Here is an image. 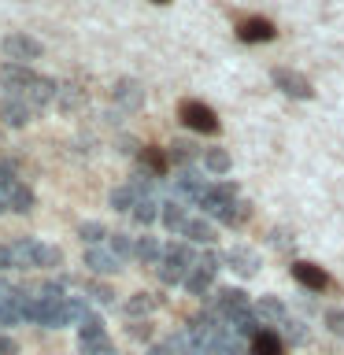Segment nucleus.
Returning a JSON list of instances; mask_svg holds the SVG:
<instances>
[{"label":"nucleus","mask_w":344,"mask_h":355,"mask_svg":"<svg viewBox=\"0 0 344 355\" xmlns=\"http://www.w3.org/2000/svg\"><path fill=\"white\" fill-rule=\"evenodd\" d=\"M200 207H204L211 218L226 222V226H241V222L248 218V204H241V200H237V185H233V182L211 185Z\"/></svg>","instance_id":"obj_1"},{"label":"nucleus","mask_w":344,"mask_h":355,"mask_svg":"<svg viewBox=\"0 0 344 355\" xmlns=\"http://www.w3.org/2000/svg\"><path fill=\"white\" fill-rule=\"evenodd\" d=\"M63 288L60 285H41L37 293L30 300V322H37V326H67V296H60Z\"/></svg>","instance_id":"obj_2"},{"label":"nucleus","mask_w":344,"mask_h":355,"mask_svg":"<svg viewBox=\"0 0 344 355\" xmlns=\"http://www.w3.org/2000/svg\"><path fill=\"white\" fill-rule=\"evenodd\" d=\"M196 259L200 255L189 248V241H174V244H166V255L155 266V274H160L163 285H185V277L193 274Z\"/></svg>","instance_id":"obj_3"},{"label":"nucleus","mask_w":344,"mask_h":355,"mask_svg":"<svg viewBox=\"0 0 344 355\" xmlns=\"http://www.w3.org/2000/svg\"><path fill=\"white\" fill-rule=\"evenodd\" d=\"M11 248H15L19 266H60V263H63L60 248H52V244H41V241H33V237H22V241L11 244Z\"/></svg>","instance_id":"obj_4"},{"label":"nucleus","mask_w":344,"mask_h":355,"mask_svg":"<svg viewBox=\"0 0 344 355\" xmlns=\"http://www.w3.org/2000/svg\"><path fill=\"white\" fill-rule=\"evenodd\" d=\"M78 348H82V355H115V344H111L104 322L96 315L78 326Z\"/></svg>","instance_id":"obj_5"},{"label":"nucleus","mask_w":344,"mask_h":355,"mask_svg":"<svg viewBox=\"0 0 344 355\" xmlns=\"http://www.w3.org/2000/svg\"><path fill=\"white\" fill-rule=\"evenodd\" d=\"M211 311H215V315L226 322V326H233V322L244 318L252 307H248V296H244L241 288H218L215 300H211Z\"/></svg>","instance_id":"obj_6"},{"label":"nucleus","mask_w":344,"mask_h":355,"mask_svg":"<svg viewBox=\"0 0 344 355\" xmlns=\"http://www.w3.org/2000/svg\"><path fill=\"white\" fill-rule=\"evenodd\" d=\"M30 300L22 288H0V326H19L30 318Z\"/></svg>","instance_id":"obj_7"},{"label":"nucleus","mask_w":344,"mask_h":355,"mask_svg":"<svg viewBox=\"0 0 344 355\" xmlns=\"http://www.w3.org/2000/svg\"><path fill=\"white\" fill-rule=\"evenodd\" d=\"M0 85H4L8 100H22V104H26L30 89L37 85V74H30L26 67H19V63H8L4 71H0Z\"/></svg>","instance_id":"obj_8"},{"label":"nucleus","mask_w":344,"mask_h":355,"mask_svg":"<svg viewBox=\"0 0 344 355\" xmlns=\"http://www.w3.org/2000/svg\"><path fill=\"white\" fill-rule=\"evenodd\" d=\"M178 115H182V122L196 133H218V115L207 104H200V100H185V104L178 107Z\"/></svg>","instance_id":"obj_9"},{"label":"nucleus","mask_w":344,"mask_h":355,"mask_svg":"<svg viewBox=\"0 0 344 355\" xmlns=\"http://www.w3.org/2000/svg\"><path fill=\"white\" fill-rule=\"evenodd\" d=\"M215 274H218V255H215V252H204V255L196 259L193 274L185 277L189 296H204L207 288H211V282H215Z\"/></svg>","instance_id":"obj_10"},{"label":"nucleus","mask_w":344,"mask_h":355,"mask_svg":"<svg viewBox=\"0 0 344 355\" xmlns=\"http://www.w3.org/2000/svg\"><path fill=\"white\" fill-rule=\"evenodd\" d=\"M270 82L282 89L285 96H293V100H311V96H315V89H311L307 78L296 74V71H289V67H274V71H270Z\"/></svg>","instance_id":"obj_11"},{"label":"nucleus","mask_w":344,"mask_h":355,"mask_svg":"<svg viewBox=\"0 0 344 355\" xmlns=\"http://www.w3.org/2000/svg\"><path fill=\"white\" fill-rule=\"evenodd\" d=\"M0 49H4V55H8L11 63L26 67L30 60H37V55H41V41H33L30 33H8Z\"/></svg>","instance_id":"obj_12"},{"label":"nucleus","mask_w":344,"mask_h":355,"mask_svg":"<svg viewBox=\"0 0 344 355\" xmlns=\"http://www.w3.org/2000/svg\"><path fill=\"white\" fill-rule=\"evenodd\" d=\"M207 189H211V185L193 171V166H182V174H178V182H174V193L182 196V200H189V204H196V207L204 204Z\"/></svg>","instance_id":"obj_13"},{"label":"nucleus","mask_w":344,"mask_h":355,"mask_svg":"<svg viewBox=\"0 0 344 355\" xmlns=\"http://www.w3.org/2000/svg\"><path fill=\"white\" fill-rule=\"evenodd\" d=\"M293 277H296L304 288H311V293L329 288V274L322 270V266H315V263H296V266H293Z\"/></svg>","instance_id":"obj_14"},{"label":"nucleus","mask_w":344,"mask_h":355,"mask_svg":"<svg viewBox=\"0 0 344 355\" xmlns=\"http://www.w3.org/2000/svg\"><path fill=\"white\" fill-rule=\"evenodd\" d=\"M0 200H4V207L19 211V215L33 211V193H30V185H22V182H11L8 189H0Z\"/></svg>","instance_id":"obj_15"},{"label":"nucleus","mask_w":344,"mask_h":355,"mask_svg":"<svg viewBox=\"0 0 344 355\" xmlns=\"http://www.w3.org/2000/svg\"><path fill=\"white\" fill-rule=\"evenodd\" d=\"M274 22H266V19H244V22H237V37L241 41H248V44H255V41H274Z\"/></svg>","instance_id":"obj_16"},{"label":"nucleus","mask_w":344,"mask_h":355,"mask_svg":"<svg viewBox=\"0 0 344 355\" xmlns=\"http://www.w3.org/2000/svg\"><path fill=\"white\" fill-rule=\"evenodd\" d=\"M226 266H230V270H237L241 277H252L255 270H259V252H252V248H230L226 252Z\"/></svg>","instance_id":"obj_17"},{"label":"nucleus","mask_w":344,"mask_h":355,"mask_svg":"<svg viewBox=\"0 0 344 355\" xmlns=\"http://www.w3.org/2000/svg\"><path fill=\"white\" fill-rule=\"evenodd\" d=\"M85 266L93 274H119V266H122V259L115 252H108V248H89L85 252Z\"/></svg>","instance_id":"obj_18"},{"label":"nucleus","mask_w":344,"mask_h":355,"mask_svg":"<svg viewBox=\"0 0 344 355\" xmlns=\"http://www.w3.org/2000/svg\"><path fill=\"white\" fill-rule=\"evenodd\" d=\"M255 315H259V322H270V326H285L289 322V311L277 296H263L259 304H255Z\"/></svg>","instance_id":"obj_19"},{"label":"nucleus","mask_w":344,"mask_h":355,"mask_svg":"<svg viewBox=\"0 0 344 355\" xmlns=\"http://www.w3.org/2000/svg\"><path fill=\"white\" fill-rule=\"evenodd\" d=\"M166 255V248L155 237H137V248H133V259H141L144 266H160V259Z\"/></svg>","instance_id":"obj_20"},{"label":"nucleus","mask_w":344,"mask_h":355,"mask_svg":"<svg viewBox=\"0 0 344 355\" xmlns=\"http://www.w3.org/2000/svg\"><path fill=\"white\" fill-rule=\"evenodd\" d=\"M160 218H163V226L166 230H174V233H182V226L189 222V207H182L178 200H166V204H160Z\"/></svg>","instance_id":"obj_21"},{"label":"nucleus","mask_w":344,"mask_h":355,"mask_svg":"<svg viewBox=\"0 0 344 355\" xmlns=\"http://www.w3.org/2000/svg\"><path fill=\"white\" fill-rule=\"evenodd\" d=\"M0 119H4L8 126H26V122H30V107L22 104V100H4V104H0Z\"/></svg>","instance_id":"obj_22"},{"label":"nucleus","mask_w":344,"mask_h":355,"mask_svg":"<svg viewBox=\"0 0 344 355\" xmlns=\"http://www.w3.org/2000/svg\"><path fill=\"white\" fill-rule=\"evenodd\" d=\"M182 237H189V241H200V244H211V241H215V230H211V222L189 215V222L182 226Z\"/></svg>","instance_id":"obj_23"},{"label":"nucleus","mask_w":344,"mask_h":355,"mask_svg":"<svg viewBox=\"0 0 344 355\" xmlns=\"http://www.w3.org/2000/svg\"><path fill=\"white\" fill-rule=\"evenodd\" d=\"M141 200H144V196H141L133 185H119L115 193H111V207H115V211H130V215H133V207H137Z\"/></svg>","instance_id":"obj_24"},{"label":"nucleus","mask_w":344,"mask_h":355,"mask_svg":"<svg viewBox=\"0 0 344 355\" xmlns=\"http://www.w3.org/2000/svg\"><path fill=\"white\" fill-rule=\"evenodd\" d=\"M115 100H119L122 107H133V111H137V107L144 104V93H141L137 82H119V85H115Z\"/></svg>","instance_id":"obj_25"},{"label":"nucleus","mask_w":344,"mask_h":355,"mask_svg":"<svg viewBox=\"0 0 344 355\" xmlns=\"http://www.w3.org/2000/svg\"><path fill=\"white\" fill-rule=\"evenodd\" d=\"M252 355H282V337L270 329H263L259 337L252 340Z\"/></svg>","instance_id":"obj_26"},{"label":"nucleus","mask_w":344,"mask_h":355,"mask_svg":"<svg viewBox=\"0 0 344 355\" xmlns=\"http://www.w3.org/2000/svg\"><path fill=\"white\" fill-rule=\"evenodd\" d=\"M78 237H82L89 248H96V244H104L111 237V233H108L104 222H82V226H78Z\"/></svg>","instance_id":"obj_27"},{"label":"nucleus","mask_w":344,"mask_h":355,"mask_svg":"<svg viewBox=\"0 0 344 355\" xmlns=\"http://www.w3.org/2000/svg\"><path fill=\"white\" fill-rule=\"evenodd\" d=\"M204 163H207L211 174H226L230 166H233V159H230V155L222 152V148H207V152H204Z\"/></svg>","instance_id":"obj_28"},{"label":"nucleus","mask_w":344,"mask_h":355,"mask_svg":"<svg viewBox=\"0 0 344 355\" xmlns=\"http://www.w3.org/2000/svg\"><path fill=\"white\" fill-rule=\"evenodd\" d=\"M108 248L119 255V259H133V248H137V241H130L126 233H111L108 237Z\"/></svg>","instance_id":"obj_29"},{"label":"nucleus","mask_w":344,"mask_h":355,"mask_svg":"<svg viewBox=\"0 0 344 355\" xmlns=\"http://www.w3.org/2000/svg\"><path fill=\"white\" fill-rule=\"evenodd\" d=\"M141 166H144V171H152L155 178H160V174L166 171V155H163L160 148H144V152H141Z\"/></svg>","instance_id":"obj_30"},{"label":"nucleus","mask_w":344,"mask_h":355,"mask_svg":"<svg viewBox=\"0 0 344 355\" xmlns=\"http://www.w3.org/2000/svg\"><path fill=\"white\" fill-rule=\"evenodd\" d=\"M196 155H200V148H196L193 141H174V144H171V159H174V163H182V166H185V163H193Z\"/></svg>","instance_id":"obj_31"},{"label":"nucleus","mask_w":344,"mask_h":355,"mask_svg":"<svg viewBox=\"0 0 344 355\" xmlns=\"http://www.w3.org/2000/svg\"><path fill=\"white\" fill-rule=\"evenodd\" d=\"M160 211H163V207H160V204H155V200H152V196H144V200H141V204H137V207H133V218H137V222H144V226H148V222H155V218H160Z\"/></svg>","instance_id":"obj_32"},{"label":"nucleus","mask_w":344,"mask_h":355,"mask_svg":"<svg viewBox=\"0 0 344 355\" xmlns=\"http://www.w3.org/2000/svg\"><path fill=\"white\" fill-rule=\"evenodd\" d=\"M155 304H160L155 296H148V293H137V296H133L130 304H126V315H148V311H152Z\"/></svg>","instance_id":"obj_33"},{"label":"nucleus","mask_w":344,"mask_h":355,"mask_svg":"<svg viewBox=\"0 0 344 355\" xmlns=\"http://www.w3.org/2000/svg\"><path fill=\"white\" fill-rule=\"evenodd\" d=\"M85 318H93V315H89V307H85V300L71 296V300H67V322H78V326H82Z\"/></svg>","instance_id":"obj_34"},{"label":"nucleus","mask_w":344,"mask_h":355,"mask_svg":"<svg viewBox=\"0 0 344 355\" xmlns=\"http://www.w3.org/2000/svg\"><path fill=\"white\" fill-rule=\"evenodd\" d=\"M326 326H329V333L333 337H344V311H326Z\"/></svg>","instance_id":"obj_35"},{"label":"nucleus","mask_w":344,"mask_h":355,"mask_svg":"<svg viewBox=\"0 0 344 355\" xmlns=\"http://www.w3.org/2000/svg\"><path fill=\"white\" fill-rule=\"evenodd\" d=\"M282 333H285V337L293 340V344H304V337H307V333H304V322H293V318H289L285 326H282Z\"/></svg>","instance_id":"obj_36"},{"label":"nucleus","mask_w":344,"mask_h":355,"mask_svg":"<svg viewBox=\"0 0 344 355\" xmlns=\"http://www.w3.org/2000/svg\"><path fill=\"white\" fill-rule=\"evenodd\" d=\"M11 266H19L15 248H11V244H0V270H11Z\"/></svg>","instance_id":"obj_37"},{"label":"nucleus","mask_w":344,"mask_h":355,"mask_svg":"<svg viewBox=\"0 0 344 355\" xmlns=\"http://www.w3.org/2000/svg\"><path fill=\"white\" fill-rule=\"evenodd\" d=\"M11 182H19V178H15V166H11L8 159H0V189H8Z\"/></svg>","instance_id":"obj_38"},{"label":"nucleus","mask_w":344,"mask_h":355,"mask_svg":"<svg viewBox=\"0 0 344 355\" xmlns=\"http://www.w3.org/2000/svg\"><path fill=\"white\" fill-rule=\"evenodd\" d=\"M89 296L100 300V304H111V300H115V293H111L108 285H89Z\"/></svg>","instance_id":"obj_39"},{"label":"nucleus","mask_w":344,"mask_h":355,"mask_svg":"<svg viewBox=\"0 0 344 355\" xmlns=\"http://www.w3.org/2000/svg\"><path fill=\"white\" fill-rule=\"evenodd\" d=\"M0 355H15V340L0 337Z\"/></svg>","instance_id":"obj_40"},{"label":"nucleus","mask_w":344,"mask_h":355,"mask_svg":"<svg viewBox=\"0 0 344 355\" xmlns=\"http://www.w3.org/2000/svg\"><path fill=\"white\" fill-rule=\"evenodd\" d=\"M0 211H8V207H4V200H0Z\"/></svg>","instance_id":"obj_41"},{"label":"nucleus","mask_w":344,"mask_h":355,"mask_svg":"<svg viewBox=\"0 0 344 355\" xmlns=\"http://www.w3.org/2000/svg\"><path fill=\"white\" fill-rule=\"evenodd\" d=\"M160 4H166V0H160Z\"/></svg>","instance_id":"obj_42"}]
</instances>
